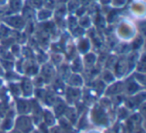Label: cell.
<instances>
[{"mask_svg": "<svg viewBox=\"0 0 146 133\" xmlns=\"http://www.w3.org/2000/svg\"><path fill=\"white\" fill-rule=\"evenodd\" d=\"M16 128L21 133H30L33 130V124L31 118L26 115H21L16 120Z\"/></svg>", "mask_w": 146, "mask_h": 133, "instance_id": "6da1fadb", "label": "cell"}, {"mask_svg": "<svg viewBox=\"0 0 146 133\" xmlns=\"http://www.w3.org/2000/svg\"><path fill=\"white\" fill-rule=\"evenodd\" d=\"M53 76H54V69H53L52 65L50 64H44L41 68V75L40 77L43 79V81L48 83L49 81L52 80Z\"/></svg>", "mask_w": 146, "mask_h": 133, "instance_id": "7a4b0ae2", "label": "cell"}, {"mask_svg": "<svg viewBox=\"0 0 146 133\" xmlns=\"http://www.w3.org/2000/svg\"><path fill=\"white\" fill-rule=\"evenodd\" d=\"M5 22L10 26L14 27V28H22L25 24V20L22 16H18V15H13V16L7 17L5 18Z\"/></svg>", "mask_w": 146, "mask_h": 133, "instance_id": "3957f363", "label": "cell"}, {"mask_svg": "<svg viewBox=\"0 0 146 133\" xmlns=\"http://www.w3.org/2000/svg\"><path fill=\"white\" fill-rule=\"evenodd\" d=\"M133 33L134 30L132 28V26L126 22L122 23L119 26V28H118V34L121 37H123V38H129V37L133 36Z\"/></svg>", "mask_w": 146, "mask_h": 133, "instance_id": "277c9868", "label": "cell"}, {"mask_svg": "<svg viewBox=\"0 0 146 133\" xmlns=\"http://www.w3.org/2000/svg\"><path fill=\"white\" fill-rule=\"evenodd\" d=\"M93 120L96 122V124H105L107 122V118L104 113V111L98 106V108H95L93 111Z\"/></svg>", "mask_w": 146, "mask_h": 133, "instance_id": "5b68a950", "label": "cell"}, {"mask_svg": "<svg viewBox=\"0 0 146 133\" xmlns=\"http://www.w3.org/2000/svg\"><path fill=\"white\" fill-rule=\"evenodd\" d=\"M31 110V104L25 99H17V111L19 114L25 115Z\"/></svg>", "mask_w": 146, "mask_h": 133, "instance_id": "8992f818", "label": "cell"}, {"mask_svg": "<svg viewBox=\"0 0 146 133\" xmlns=\"http://www.w3.org/2000/svg\"><path fill=\"white\" fill-rule=\"evenodd\" d=\"M21 91L24 96H31L33 93V83L29 78H24L21 82Z\"/></svg>", "mask_w": 146, "mask_h": 133, "instance_id": "52a82bcc", "label": "cell"}, {"mask_svg": "<svg viewBox=\"0 0 146 133\" xmlns=\"http://www.w3.org/2000/svg\"><path fill=\"white\" fill-rule=\"evenodd\" d=\"M123 87L124 84L123 82H115V83H112L109 87H108L107 90L106 91V94L107 95H117L123 90Z\"/></svg>", "mask_w": 146, "mask_h": 133, "instance_id": "ba28073f", "label": "cell"}, {"mask_svg": "<svg viewBox=\"0 0 146 133\" xmlns=\"http://www.w3.org/2000/svg\"><path fill=\"white\" fill-rule=\"evenodd\" d=\"M42 117L44 119V124L46 126H53L55 123V117L50 111L44 110L42 112Z\"/></svg>", "mask_w": 146, "mask_h": 133, "instance_id": "9c48e42d", "label": "cell"}, {"mask_svg": "<svg viewBox=\"0 0 146 133\" xmlns=\"http://www.w3.org/2000/svg\"><path fill=\"white\" fill-rule=\"evenodd\" d=\"M69 84L72 87H79L83 84V80H82L81 76L79 74H72L69 77Z\"/></svg>", "mask_w": 146, "mask_h": 133, "instance_id": "30bf717a", "label": "cell"}, {"mask_svg": "<svg viewBox=\"0 0 146 133\" xmlns=\"http://www.w3.org/2000/svg\"><path fill=\"white\" fill-rule=\"evenodd\" d=\"M51 15H52V10H49V9L46 8L45 9L40 8V10L37 13V18L41 21H45V20H48L51 17Z\"/></svg>", "mask_w": 146, "mask_h": 133, "instance_id": "8fae6325", "label": "cell"}, {"mask_svg": "<svg viewBox=\"0 0 146 133\" xmlns=\"http://www.w3.org/2000/svg\"><path fill=\"white\" fill-rule=\"evenodd\" d=\"M126 67H127V65H126V62L125 60H119L117 63L115 64V73L117 76H121L122 74H124V72H125L126 70Z\"/></svg>", "mask_w": 146, "mask_h": 133, "instance_id": "7c38bea8", "label": "cell"}, {"mask_svg": "<svg viewBox=\"0 0 146 133\" xmlns=\"http://www.w3.org/2000/svg\"><path fill=\"white\" fill-rule=\"evenodd\" d=\"M22 1L21 0H9V8L12 12H18L22 9Z\"/></svg>", "mask_w": 146, "mask_h": 133, "instance_id": "4fadbf2b", "label": "cell"}, {"mask_svg": "<svg viewBox=\"0 0 146 133\" xmlns=\"http://www.w3.org/2000/svg\"><path fill=\"white\" fill-rule=\"evenodd\" d=\"M66 94L68 99H77L80 95V91L78 89H76V87H69L66 91Z\"/></svg>", "mask_w": 146, "mask_h": 133, "instance_id": "5bb4252c", "label": "cell"}, {"mask_svg": "<svg viewBox=\"0 0 146 133\" xmlns=\"http://www.w3.org/2000/svg\"><path fill=\"white\" fill-rule=\"evenodd\" d=\"M139 89V85H138L137 81L135 80H131V81H128L126 83V90L128 91V93H133V92H136L138 91Z\"/></svg>", "mask_w": 146, "mask_h": 133, "instance_id": "9a60e30c", "label": "cell"}, {"mask_svg": "<svg viewBox=\"0 0 146 133\" xmlns=\"http://www.w3.org/2000/svg\"><path fill=\"white\" fill-rule=\"evenodd\" d=\"M89 48H90V42L88 39H82L79 42V44H78V49L82 53L87 52L89 50Z\"/></svg>", "mask_w": 146, "mask_h": 133, "instance_id": "2e32d148", "label": "cell"}, {"mask_svg": "<svg viewBox=\"0 0 146 133\" xmlns=\"http://www.w3.org/2000/svg\"><path fill=\"white\" fill-rule=\"evenodd\" d=\"M24 70L25 72L27 73V74H31V75H34L37 73V71H38V68H37V65L34 64V63H27V64H25V67H24Z\"/></svg>", "mask_w": 146, "mask_h": 133, "instance_id": "e0dca14e", "label": "cell"}, {"mask_svg": "<svg viewBox=\"0 0 146 133\" xmlns=\"http://www.w3.org/2000/svg\"><path fill=\"white\" fill-rule=\"evenodd\" d=\"M55 102H56V104H55V112H56L57 116H60L61 114H63V113L65 112V109H66L67 107L62 101H59L58 102V100L56 99Z\"/></svg>", "mask_w": 146, "mask_h": 133, "instance_id": "ac0fdd59", "label": "cell"}, {"mask_svg": "<svg viewBox=\"0 0 146 133\" xmlns=\"http://www.w3.org/2000/svg\"><path fill=\"white\" fill-rule=\"evenodd\" d=\"M64 113H65V116L67 117V119H68L69 121H71V122H75L76 121L77 116H76L75 110L73 108H66Z\"/></svg>", "mask_w": 146, "mask_h": 133, "instance_id": "d6986e66", "label": "cell"}, {"mask_svg": "<svg viewBox=\"0 0 146 133\" xmlns=\"http://www.w3.org/2000/svg\"><path fill=\"white\" fill-rule=\"evenodd\" d=\"M102 78H103L105 83H111L114 80V75L109 70H105L103 72V74H102Z\"/></svg>", "mask_w": 146, "mask_h": 133, "instance_id": "ffe728a7", "label": "cell"}, {"mask_svg": "<svg viewBox=\"0 0 146 133\" xmlns=\"http://www.w3.org/2000/svg\"><path fill=\"white\" fill-rule=\"evenodd\" d=\"M57 5V0H43V6L49 10H53Z\"/></svg>", "mask_w": 146, "mask_h": 133, "instance_id": "44dd1931", "label": "cell"}, {"mask_svg": "<svg viewBox=\"0 0 146 133\" xmlns=\"http://www.w3.org/2000/svg\"><path fill=\"white\" fill-rule=\"evenodd\" d=\"M82 62L80 60V58H76L74 59L73 61V64H72V70L75 71V72H80L82 70Z\"/></svg>", "mask_w": 146, "mask_h": 133, "instance_id": "7402d4cb", "label": "cell"}, {"mask_svg": "<svg viewBox=\"0 0 146 133\" xmlns=\"http://www.w3.org/2000/svg\"><path fill=\"white\" fill-rule=\"evenodd\" d=\"M84 61H85V63L88 65V66H92V65L95 63L96 61V56L93 54V53H88L87 55L85 56V59H84Z\"/></svg>", "mask_w": 146, "mask_h": 133, "instance_id": "603a6c76", "label": "cell"}, {"mask_svg": "<svg viewBox=\"0 0 146 133\" xmlns=\"http://www.w3.org/2000/svg\"><path fill=\"white\" fill-rule=\"evenodd\" d=\"M60 127L63 131H69L71 130V123L66 121L65 119H60Z\"/></svg>", "mask_w": 146, "mask_h": 133, "instance_id": "cb8c5ba5", "label": "cell"}, {"mask_svg": "<svg viewBox=\"0 0 146 133\" xmlns=\"http://www.w3.org/2000/svg\"><path fill=\"white\" fill-rule=\"evenodd\" d=\"M80 25H81L83 28H87L88 26L90 25V19L88 16H82L80 18V21H79Z\"/></svg>", "mask_w": 146, "mask_h": 133, "instance_id": "d4e9b609", "label": "cell"}, {"mask_svg": "<svg viewBox=\"0 0 146 133\" xmlns=\"http://www.w3.org/2000/svg\"><path fill=\"white\" fill-rule=\"evenodd\" d=\"M2 127H3V129H5V130H8V129H10L11 127H12V118H10V117H7V118L4 120V122H3Z\"/></svg>", "mask_w": 146, "mask_h": 133, "instance_id": "484cf974", "label": "cell"}, {"mask_svg": "<svg viewBox=\"0 0 146 133\" xmlns=\"http://www.w3.org/2000/svg\"><path fill=\"white\" fill-rule=\"evenodd\" d=\"M135 79L136 81H138V83H141V84H144V82H145V75H144V73H136L135 74Z\"/></svg>", "mask_w": 146, "mask_h": 133, "instance_id": "4316f807", "label": "cell"}, {"mask_svg": "<svg viewBox=\"0 0 146 133\" xmlns=\"http://www.w3.org/2000/svg\"><path fill=\"white\" fill-rule=\"evenodd\" d=\"M47 133H63V130L58 126H51V128L47 130Z\"/></svg>", "mask_w": 146, "mask_h": 133, "instance_id": "83f0119b", "label": "cell"}, {"mask_svg": "<svg viewBox=\"0 0 146 133\" xmlns=\"http://www.w3.org/2000/svg\"><path fill=\"white\" fill-rule=\"evenodd\" d=\"M10 89L14 94H19V93H20V90H21V89L19 88L18 84H13V83L10 84Z\"/></svg>", "mask_w": 146, "mask_h": 133, "instance_id": "f1b7e54d", "label": "cell"}, {"mask_svg": "<svg viewBox=\"0 0 146 133\" xmlns=\"http://www.w3.org/2000/svg\"><path fill=\"white\" fill-rule=\"evenodd\" d=\"M126 0H112V3L113 5H115V7H120L122 5H124Z\"/></svg>", "mask_w": 146, "mask_h": 133, "instance_id": "f546056e", "label": "cell"}, {"mask_svg": "<svg viewBox=\"0 0 146 133\" xmlns=\"http://www.w3.org/2000/svg\"><path fill=\"white\" fill-rule=\"evenodd\" d=\"M10 133H21V132H20V131H18V130L16 129V130H12Z\"/></svg>", "mask_w": 146, "mask_h": 133, "instance_id": "4dcf8cb0", "label": "cell"}, {"mask_svg": "<svg viewBox=\"0 0 146 133\" xmlns=\"http://www.w3.org/2000/svg\"><path fill=\"white\" fill-rule=\"evenodd\" d=\"M30 133H40V132H39V131H36V130H32Z\"/></svg>", "mask_w": 146, "mask_h": 133, "instance_id": "1f68e13d", "label": "cell"}, {"mask_svg": "<svg viewBox=\"0 0 146 133\" xmlns=\"http://www.w3.org/2000/svg\"><path fill=\"white\" fill-rule=\"evenodd\" d=\"M0 133H4V132H0Z\"/></svg>", "mask_w": 146, "mask_h": 133, "instance_id": "d6a6232c", "label": "cell"}]
</instances>
